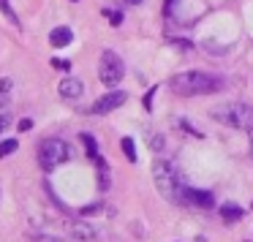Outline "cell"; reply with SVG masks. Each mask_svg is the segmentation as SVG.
<instances>
[{"label":"cell","instance_id":"7c38bea8","mask_svg":"<svg viewBox=\"0 0 253 242\" xmlns=\"http://www.w3.org/2000/svg\"><path fill=\"white\" fill-rule=\"evenodd\" d=\"M82 144H84V150H87V158H90V161H95V163H98L101 169H106L104 161H101V155H98V144H95V139L90 136V133H82Z\"/></svg>","mask_w":253,"mask_h":242},{"label":"cell","instance_id":"e0dca14e","mask_svg":"<svg viewBox=\"0 0 253 242\" xmlns=\"http://www.w3.org/2000/svg\"><path fill=\"white\" fill-rule=\"evenodd\" d=\"M8 122H11V115H0V136H3V131L8 128Z\"/></svg>","mask_w":253,"mask_h":242},{"label":"cell","instance_id":"277c9868","mask_svg":"<svg viewBox=\"0 0 253 242\" xmlns=\"http://www.w3.org/2000/svg\"><path fill=\"white\" fill-rule=\"evenodd\" d=\"M36 155H39V163L41 169L52 171L57 169V166H63L68 158H71V147H68L63 139H44V142L39 144V150H36Z\"/></svg>","mask_w":253,"mask_h":242},{"label":"cell","instance_id":"9a60e30c","mask_svg":"<svg viewBox=\"0 0 253 242\" xmlns=\"http://www.w3.org/2000/svg\"><path fill=\"white\" fill-rule=\"evenodd\" d=\"M8 95H11V79H0V109L8 104Z\"/></svg>","mask_w":253,"mask_h":242},{"label":"cell","instance_id":"5bb4252c","mask_svg":"<svg viewBox=\"0 0 253 242\" xmlns=\"http://www.w3.org/2000/svg\"><path fill=\"white\" fill-rule=\"evenodd\" d=\"M17 147H19L17 139H3L0 142V158H8L11 153H17Z\"/></svg>","mask_w":253,"mask_h":242},{"label":"cell","instance_id":"ba28073f","mask_svg":"<svg viewBox=\"0 0 253 242\" xmlns=\"http://www.w3.org/2000/svg\"><path fill=\"white\" fill-rule=\"evenodd\" d=\"M57 93H60V98H66V101H79L82 93H84V84H82V79H77V77H66L60 84H57Z\"/></svg>","mask_w":253,"mask_h":242},{"label":"cell","instance_id":"d6986e66","mask_svg":"<svg viewBox=\"0 0 253 242\" xmlns=\"http://www.w3.org/2000/svg\"><path fill=\"white\" fill-rule=\"evenodd\" d=\"M30 128H33V120H22V122H19V131H30Z\"/></svg>","mask_w":253,"mask_h":242},{"label":"cell","instance_id":"6da1fadb","mask_svg":"<svg viewBox=\"0 0 253 242\" xmlns=\"http://www.w3.org/2000/svg\"><path fill=\"white\" fill-rule=\"evenodd\" d=\"M169 87L177 95H210V93H218L223 87V82L218 77H212V74H204V71H185V74L171 77Z\"/></svg>","mask_w":253,"mask_h":242},{"label":"cell","instance_id":"ac0fdd59","mask_svg":"<svg viewBox=\"0 0 253 242\" xmlns=\"http://www.w3.org/2000/svg\"><path fill=\"white\" fill-rule=\"evenodd\" d=\"M109 19H112V25L117 28V25L123 22V14H120V11H109Z\"/></svg>","mask_w":253,"mask_h":242},{"label":"cell","instance_id":"8fae6325","mask_svg":"<svg viewBox=\"0 0 253 242\" xmlns=\"http://www.w3.org/2000/svg\"><path fill=\"white\" fill-rule=\"evenodd\" d=\"M220 218H223L226 223H237V220L245 218V209L237 207V204H223V207H220Z\"/></svg>","mask_w":253,"mask_h":242},{"label":"cell","instance_id":"5b68a950","mask_svg":"<svg viewBox=\"0 0 253 242\" xmlns=\"http://www.w3.org/2000/svg\"><path fill=\"white\" fill-rule=\"evenodd\" d=\"M123 77H126V66H123V60H120V57H117V52L106 49L104 55H101L98 79H101V82L106 84V87H117Z\"/></svg>","mask_w":253,"mask_h":242},{"label":"cell","instance_id":"30bf717a","mask_svg":"<svg viewBox=\"0 0 253 242\" xmlns=\"http://www.w3.org/2000/svg\"><path fill=\"white\" fill-rule=\"evenodd\" d=\"M68 231H71L77 240H95V229L87 223V220H74V223H68Z\"/></svg>","mask_w":253,"mask_h":242},{"label":"cell","instance_id":"9c48e42d","mask_svg":"<svg viewBox=\"0 0 253 242\" xmlns=\"http://www.w3.org/2000/svg\"><path fill=\"white\" fill-rule=\"evenodd\" d=\"M74 41V33L71 28H66V25H60V28H55L49 33V44L55 46V49H63V46H68Z\"/></svg>","mask_w":253,"mask_h":242},{"label":"cell","instance_id":"ffe728a7","mask_svg":"<svg viewBox=\"0 0 253 242\" xmlns=\"http://www.w3.org/2000/svg\"><path fill=\"white\" fill-rule=\"evenodd\" d=\"M128 6H139V3H142V0H126Z\"/></svg>","mask_w":253,"mask_h":242},{"label":"cell","instance_id":"2e32d148","mask_svg":"<svg viewBox=\"0 0 253 242\" xmlns=\"http://www.w3.org/2000/svg\"><path fill=\"white\" fill-rule=\"evenodd\" d=\"M52 68H57V71H68L71 63H68V60H52Z\"/></svg>","mask_w":253,"mask_h":242},{"label":"cell","instance_id":"52a82bcc","mask_svg":"<svg viewBox=\"0 0 253 242\" xmlns=\"http://www.w3.org/2000/svg\"><path fill=\"white\" fill-rule=\"evenodd\" d=\"M182 202L191 204V207H199V209L215 207L212 193H210V191H196V188H182Z\"/></svg>","mask_w":253,"mask_h":242},{"label":"cell","instance_id":"8992f818","mask_svg":"<svg viewBox=\"0 0 253 242\" xmlns=\"http://www.w3.org/2000/svg\"><path fill=\"white\" fill-rule=\"evenodd\" d=\"M126 98L128 95L123 93V90H109L106 95H101V98H95L93 101V115H109V112H115L117 106H123L126 104Z\"/></svg>","mask_w":253,"mask_h":242},{"label":"cell","instance_id":"4fadbf2b","mask_svg":"<svg viewBox=\"0 0 253 242\" xmlns=\"http://www.w3.org/2000/svg\"><path fill=\"white\" fill-rule=\"evenodd\" d=\"M120 147H123V153H126V158L128 161H131V163H136V158H139V155H136V144H133V139H123V142H120Z\"/></svg>","mask_w":253,"mask_h":242},{"label":"cell","instance_id":"3957f363","mask_svg":"<svg viewBox=\"0 0 253 242\" xmlns=\"http://www.w3.org/2000/svg\"><path fill=\"white\" fill-rule=\"evenodd\" d=\"M212 117L218 122L237 131H253V106L251 104H240V101H229L212 109Z\"/></svg>","mask_w":253,"mask_h":242},{"label":"cell","instance_id":"7a4b0ae2","mask_svg":"<svg viewBox=\"0 0 253 242\" xmlns=\"http://www.w3.org/2000/svg\"><path fill=\"white\" fill-rule=\"evenodd\" d=\"M153 180H155V188L158 193L171 204H180L182 202V188H180V177H177L174 166L164 158H155L153 163Z\"/></svg>","mask_w":253,"mask_h":242}]
</instances>
